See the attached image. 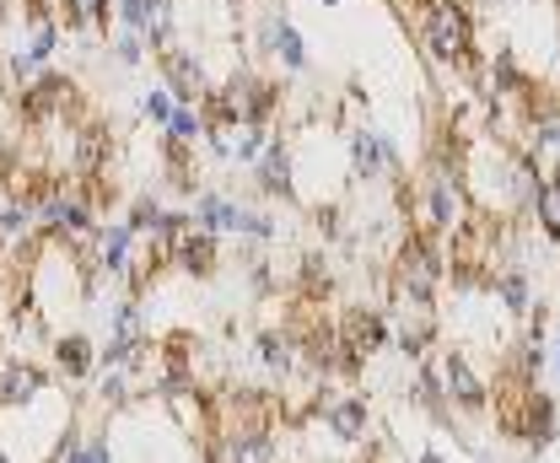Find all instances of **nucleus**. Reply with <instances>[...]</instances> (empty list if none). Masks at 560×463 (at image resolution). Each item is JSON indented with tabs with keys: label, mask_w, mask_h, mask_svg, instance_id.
<instances>
[{
	"label": "nucleus",
	"mask_w": 560,
	"mask_h": 463,
	"mask_svg": "<svg viewBox=\"0 0 560 463\" xmlns=\"http://www.w3.org/2000/svg\"><path fill=\"white\" fill-rule=\"evenodd\" d=\"M75 415H81V404L66 394V383L33 404L0 409V453L11 463H49L60 453L66 431L75 426Z\"/></svg>",
	"instance_id": "obj_1"
},
{
	"label": "nucleus",
	"mask_w": 560,
	"mask_h": 463,
	"mask_svg": "<svg viewBox=\"0 0 560 463\" xmlns=\"http://www.w3.org/2000/svg\"><path fill=\"white\" fill-rule=\"evenodd\" d=\"M416 33L420 49L436 70H458L469 81L486 76L480 60V22H475V5L469 0H425L416 11Z\"/></svg>",
	"instance_id": "obj_2"
},
{
	"label": "nucleus",
	"mask_w": 560,
	"mask_h": 463,
	"mask_svg": "<svg viewBox=\"0 0 560 463\" xmlns=\"http://www.w3.org/2000/svg\"><path fill=\"white\" fill-rule=\"evenodd\" d=\"M447 248L431 232H405L388 259V308H436L447 291Z\"/></svg>",
	"instance_id": "obj_3"
},
{
	"label": "nucleus",
	"mask_w": 560,
	"mask_h": 463,
	"mask_svg": "<svg viewBox=\"0 0 560 463\" xmlns=\"http://www.w3.org/2000/svg\"><path fill=\"white\" fill-rule=\"evenodd\" d=\"M410 216H416V232H431V238L447 243L453 232H464V221L475 216V205H469L464 178H453V173H431V167H425L420 195H410Z\"/></svg>",
	"instance_id": "obj_4"
},
{
	"label": "nucleus",
	"mask_w": 560,
	"mask_h": 463,
	"mask_svg": "<svg viewBox=\"0 0 560 463\" xmlns=\"http://www.w3.org/2000/svg\"><path fill=\"white\" fill-rule=\"evenodd\" d=\"M431 361H436V378H442V394H447V404H453V415H464V420L490 415L495 389H490L486 372L475 367V356H464L458 345H436Z\"/></svg>",
	"instance_id": "obj_5"
},
{
	"label": "nucleus",
	"mask_w": 560,
	"mask_h": 463,
	"mask_svg": "<svg viewBox=\"0 0 560 463\" xmlns=\"http://www.w3.org/2000/svg\"><path fill=\"white\" fill-rule=\"evenodd\" d=\"M346 167L350 184H394V178H405V151L377 125H355L346 135Z\"/></svg>",
	"instance_id": "obj_6"
},
{
	"label": "nucleus",
	"mask_w": 560,
	"mask_h": 463,
	"mask_svg": "<svg viewBox=\"0 0 560 463\" xmlns=\"http://www.w3.org/2000/svg\"><path fill=\"white\" fill-rule=\"evenodd\" d=\"M86 254V265H92V280L97 286H125L130 280V269H136V254H140V238L130 221H97V232H92V243L81 248Z\"/></svg>",
	"instance_id": "obj_7"
},
{
	"label": "nucleus",
	"mask_w": 560,
	"mask_h": 463,
	"mask_svg": "<svg viewBox=\"0 0 560 463\" xmlns=\"http://www.w3.org/2000/svg\"><path fill=\"white\" fill-rule=\"evenodd\" d=\"M254 55H265L280 76H307V38H302V27H296V16L276 5V11H265L259 22H254Z\"/></svg>",
	"instance_id": "obj_8"
},
{
	"label": "nucleus",
	"mask_w": 560,
	"mask_h": 463,
	"mask_svg": "<svg viewBox=\"0 0 560 463\" xmlns=\"http://www.w3.org/2000/svg\"><path fill=\"white\" fill-rule=\"evenodd\" d=\"M313 426H324L340 448H361L366 437H372V426H377V415H372V398L361 394V389H340V394H324L318 389V404H313Z\"/></svg>",
	"instance_id": "obj_9"
},
{
	"label": "nucleus",
	"mask_w": 560,
	"mask_h": 463,
	"mask_svg": "<svg viewBox=\"0 0 560 463\" xmlns=\"http://www.w3.org/2000/svg\"><path fill=\"white\" fill-rule=\"evenodd\" d=\"M156 70H162V86L173 92V103L200 108L210 92H215V76H210V66L195 55V49H184V44L162 49V55H156Z\"/></svg>",
	"instance_id": "obj_10"
},
{
	"label": "nucleus",
	"mask_w": 560,
	"mask_h": 463,
	"mask_svg": "<svg viewBox=\"0 0 560 463\" xmlns=\"http://www.w3.org/2000/svg\"><path fill=\"white\" fill-rule=\"evenodd\" d=\"M49 389H60V378L38 356H11L5 350V361H0V409L33 404V398H44Z\"/></svg>",
	"instance_id": "obj_11"
},
{
	"label": "nucleus",
	"mask_w": 560,
	"mask_h": 463,
	"mask_svg": "<svg viewBox=\"0 0 560 463\" xmlns=\"http://www.w3.org/2000/svg\"><path fill=\"white\" fill-rule=\"evenodd\" d=\"M340 339H346L350 356H383V350H394V324H388V313L383 308H366V302H355V308H346L340 313Z\"/></svg>",
	"instance_id": "obj_12"
},
{
	"label": "nucleus",
	"mask_w": 560,
	"mask_h": 463,
	"mask_svg": "<svg viewBox=\"0 0 560 463\" xmlns=\"http://www.w3.org/2000/svg\"><path fill=\"white\" fill-rule=\"evenodd\" d=\"M49 372L60 378V383H86L92 372H97V339L86 329H66L49 339Z\"/></svg>",
	"instance_id": "obj_13"
},
{
	"label": "nucleus",
	"mask_w": 560,
	"mask_h": 463,
	"mask_svg": "<svg viewBox=\"0 0 560 463\" xmlns=\"http://www.w3.org/2000/svg\"><path fill=\"white\" fill-rule=\"evenodd\" d=\"M486 297L495 302V313H501V319H512V324H523V319L534 313V302H539V297H534V275H528L523 265H501L495 269V275L486 280Z\"/></svg>",
	"instance_id": "obj_14"
},
{
	"label": "nucleus",
	"mask_w": 560,
	"mask_h": 463,
	"mask_svg": "<svg viewBox=\"0 0 560 463\" xmlns=\"http://www.w3.org/2000/svg\"><path fill=\"white\" fill-rule=\"evenodd\" d=\"M248 173H254L265 205H270V199H291V205H296V195H291V135H270L265 151H259V162H254Z\"/></svg>",
	"instance_id": "obj_15"
},
{
	"label": "nucleus",
	"mask_w": 560,
	"mask_h": 463,
	"mask_svg": "<svg viewBox=\"0 0 560 463\" xmlns=\"http://www.w3.org/2000/svg\"><path fill=\"white\" fill-rule=\"evenodd\" d=\"M237 205H243V199H232L226 189L206 184L200 195H189V221H195V232H210V238H232V227H237Z\"/></svg>",
	"instance_id": "obj_16"
},
{
	"label": "nucleus",
	"mask_w": 560,
	"mask_h": 463,
	"mask_svg": "<svg viewBox=\"0 0 560 463\" xmlns=\"http://www.w3.org/2000/svg\"><path fill=\"white\" fill-rule=\"evenodd\" d=\"M167 265L178 269V275H189V280H210V275L221 269V238H210V232H184V238L173 243Z\"/></svg>",
	"instance_id": "obj_17"
},
{
	"label": "nucleus",
	"mask_w": 560,
	"mask_h": 463,
	"mask_svg": "<svg viewBox=\"0 0 560 463\" xmlns=\"http://www.w3.org/2000/svg\"><path fill=\"white\" fill-rule=\"evenodd\" d=\"M254 356H259V367L276 378V383H285V378H296L302 372V356H296V339L280 329H259L254 334Z\"/></svg>",
	"instance_id": "obj_18"
},
{
	"label": "nucleus",
	"mask_w": 560,
	"mask_h": 463,
	"mask_svg": "<svg viewBox=\"0 0 560 463\" xmlns=\"http://www.w3.org/2000/svg\"><path fill=\"white\" fill-rule=\"evenodd\" d=\"M60 44H66L60 16H27V22H22V49H27L44 70H49V60L60 55Z\"/></svg>",
	"instance_id": "obj_19"
},
{
	"label": "nucleus",
	"mask_w": 560,
	"mask_h": 463,
	"mask_svg": "<svg viewBox=\"0 0 560 463\" xmlns=\"http://www.w3.org/2000/svg\"><path fill=\"white\" fill-rule=\"evenodd\" d=\"M232 238H237V243H259V248H270V243L280 238L276 210H265V205H237V227H232Z\"/></svg>",
	"instance_id": "obj_20"
},
{
	"label": "nucleus",
	"mask_w": 560,
	"mask_h": 463,
	"mask_svg": "<svg viewBox=\"0 0 560 463\" xmlns=\"http://www.w3.org/2000/svg\"><path fill=\"white\" fill-rule=\"evenodd\" d=\"M206 108H189V103H178L173 108V119H167V130H162V140L167 146H184V151H195L200 140H206Z\"/></svg>",
	"instance_id": "obj_21"
},
{
	"label": "nucleus",
	"mask_w": 560,
	"mask_h": 463,
	"mask_svg": "<svg viewBox=\"0 0 560 463\" xmlns=\"http://www.w3.org/2000/svg\"><path fill=\"white\" fill-rule=\"evenodd\" d=\"M173 108H178V103H173V92H167L162 81H156V86H145V92H140V97H136L140 125H151V130H167V119H173Z\"/></svg>",
	"instance_id": "obj_22"
},
{
	"label": "nucleus",
	"mask_w": 560,
	"mask_h": 463,
	"mask_svg": "<svg viewBox=\"0 0 560 463\" xmlns=\"http://www.w3.org/2000/svg\"><path fill=\"white\" fill-rule=\"evenodd\" d=\"M313 227L324 243H346V199H329V205H313Z\"/></svg>",
	"instance_id": "obj_23"
},
{
	"label": "nucleus",
	"mask_w": 560,
	"mask_h": 463,
	"mask_svg": "<svg viewBox=\"0 0 560 463\" xmlns=\"http://www.w3.org/2000/svg\"><path fill=\"white\" fill-rule=\"evenodd\" d=\"M108 55H114V66H119V70H140L145 60H151V55H145V38H140V33H119V27H114Z\"/></svg>",
	"instance_id": "obj_24"
},
{
	"label": "nucleus",
	"mask_w": 560,
	"mask_h": 463,
	"mask_svg": "<svg viewBox=\"0 0 560 463\" xmlns=\"http://www.w3.org/2000/svg\"><path fill=\"white\" fill-rule=\"evenodd\" d=\"M329 286H335V275H329V259H318V254H307L302 259V291L318 302V297H329Z\"/></svg>",
	"instance_id": "obj_25"
},
{
	"label": "nucleus",
	"mask_w": 560,
	"mask_h": 463,
	"mask_svg": "<svg viewBox=\"0 0 560 463\" xmlns=\"http://www.w3.org/2000/svg\"><path fill=\"white\" fill-rule=\"evenodd\" d=\"M156 216H162V199H156V195H136V199H130V216H125V221L136 227V238H145Z\"/></svg>",
	"instance_id": "obj_26"
},
{
	"label": "nucleus",
	"mask_w": 560,
	"mask_h": 463,
	"mask_svg": "<svg viewBox=\"0 0 560 463\" xmlns=\"http://www.w3.org/2000/svg\"><path fill=\"white\" fill-rule=\"evenodd\" d=\"M550 372H556V383H560V329L550 334Z\"/></svg>",
	"instance_id": "obj_27"
},
{
	"label": "nucleus",
	"mask_w": 560,
	"mask_h": 463,
	"mask_svg": "<svg viewBox=\"0 0 560 463\" xmlns=\"http://www.w3.org/2000/svg\"><path fill=\"white\" fill-rule=\"evenodd\" d=\"M416 463H447V453H442V448H420Z\"/></svg>",
	"instance_id": "obj_28"
},
{
	"label": "nucleus",
	"mask_w": 560,
	"mask_h": 463,
	"mask_svg": "<svg viewBox=\"0 0 560 463\" xmlns=\"http://www.w3.org/2000/svg\"><path fill=\"white\" fill-rule=\"evenodd\" d=\"M318 5H324V11H335V5H346V0H318Z\"/></svg>",
	"instance_id": "obj_29"
},
{
	"label": "nucleus",
	"mask_w": 560,
	"mask_h": 463,
	"mask_svg": "<svg viewBox=\"0 0 560 463\" xmlns=\"http://www.w3.org/2000/svg\"><path fill=\"white\" fill-rule=\"evenodd\" d=\"M475 463H501V459H490V453H480V459H475Z\"/></svg>",
	"instance_id": "obj_30"
},
{
	"label": "nucleus",
	"mask_w": 560,
	"mask_h": 463,
	"mask_svg": "<svg viewBox=\"0 0 560 463\" xmlns=\"http://www.w3.org/2000/svg\"><path fill=\"white\" fill-rule=\"evenodd\" d=\"M221 5H248V0H221Z\"/></svg>",
	"instance_id": "obj_31"
},
{
	"label": "nucleus",
	"mask_w": 560,
	"mask_h": 463,
	"mask_svg": "<svg viewBox=\"0 0 560 463\" xmlns=\"http://www.w3.org/2000/svg\"><path fill=\"white\" fill-rule=\"evenodd\" d=\"M556 162H560V151H556Z\"/></svg>",
	"instance_id": "obj_32"
},
{
	"label": "nucleus",
	"mask_w": 560,
	"mask_h": 463,
	"mask_svg": "<svg viewBox=\"0 0 560 463\" xmlns=\"http://www.w3.org/2000/svg\"><path fill=\"white\" fill-rule=\"evenodd\" d=\"M512 5H517V0H512Z\"/></svg>",
	"instance_id": "obj_33"
},
{
	"label": "nucleus",
	"mask_w": 560,
	"mask_h": 463,
	"mask_svg": "<svg viewBox=\"0 0 560 463\" xmlns=\"http://www.w3.org/2000/svg\"><path fill=\"white\" fill-rule=\"evenodd\" d=\"M556 5H560V0H556Z\"/></svg>",
	"instance_id": "obj_34"
}]
</instances>
